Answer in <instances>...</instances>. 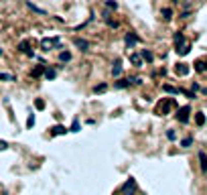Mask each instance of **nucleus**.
<instances>
[{
	"instance_id": "nucleus-1",
	"label": "nucleus",
	"mask_w": 207,
	"mask_h": 195,
	"mask_svg": "<svg viewBox=\"0 0 207 195\" xmlns=\"http://www.w3.org/2000/svg\"><path fill=\"white\" fill-rule=\"evenodd\" d=\"M189 114H191V108H189V106H183V108H179V112H177V120H179L181 124H187V122H189Z\"/></svg>"
},
{
	"instance_id": "nucleus-2",
	"label": "nucleus",
	"mask_w": 207,
	"mask_h": 195,
	"mask_svg": "<svg viewBox=\"0 0 207 195\" xmlns=\"http://www.w3.org/2000/svg\"><path fill=\"white\" fill-rule=\"evenodd\" d=\"M138 41H140V37H138L136 33H128V35L124 37V43H126V47H128V49H132Z\"/></svg>"
},
{
	"instance_id": "nucleus-3",
	"label": "nucleus",
	"mask_w": 207,
	"mask_h": 195,
	"mask_svg": "<svg viewBox=\"0 0 207 195\" xmlns=\"http://www.w3.org/2000/svg\"><path fill=\"white\" fill-rule=\"evenodd\" d=\"M67 132H69V128H65V126H61V124H57V126L51 128V134H53V136H63V134H67Z\"/></svg>"
},
{
	"instance_id": "nucleus-4",
	"label": "nucleus",
	"mask_w": 207,
	"mask_h": 195,
	"mask_svg": "<svg viewBox=\"0 0 207 195\" xmlns=\"http://www.w3.org/2000/svg\"><path fill=\"white\" fill-rule=\"evenodd\" d=\"M41 45H43V49H45V51H49L53 45H59V37H53V39H43Z\"/></svg>"
},
{
	"instance_id": "nucleus-5",
	"label": "nucleus",
	"mask_w": 207,
	"mask_h": 195,
	"mask_svg": "<svg viewBox=\"0 0 207 195\" xmlns=\"http://www.w3.org/2000/svg\"><path fill=\"white\" fill-rule=\"evenodd\" d=\"M73 45H75L77 49H81V51H87V49H89V41L79 39V37H75V39H73Z\"/></svg>"
},
{
	"instance_id": "nucleus-6",
	"label": "nucleus",
	"mask_w": 207,
	"mask_h": 195,
	"mask_svg": "<svg viewBox=\"0 0 207 195\" xmlns=\"http://www.w3.org/2000/svg\"><path fill=\"white\" fill-rule=\"evenodd\" d=\"M193 65H195V71H199V73L207 71V57H205V59H197Z\"/></svg>"
},
{
	"instance_id": "nucleus-7",
	"label": "nucleus",
	"mask_w": 207,
	"mask_h": 195,
	"mask_svg": "<svg viewBox=\"0 0 207 195\" xmlns=\"http://www.w3.org/2000/svg\"><path fill=\"white\" fill-rule=\"evenodd\" d=\"M134 187H136V181L130 177V179L126 181L124 185H122V191H124V193H132V191H134Z\"/></svg>"
},
{
	"instance_id": "nucleus-8",
	"label": "nucleus",
	"mask_w": 207,
	"mask_h": 195,
	"mask_svg": "<svg viewBox=\"0 0 207 195\" xmlns=\"http://www.w3.org/2000/svg\"><path fill=\"white\" fill-rule=\"evenodd\" d=\"M130 83H134V79H118V81H114V87L124 89V87H130Z\"/></svg>"
},
{
	"instance_id": "nucleus-9",
	"label": "nucleus",
	"mask_w": 207,
	"mask_h": 195,
	"mask_svg": "<svg viewBox=\"0 0 207 195\" xmlns=\"http://www.w3.org/2000/svg\"><path fill=\"white\" fill-rule=\"evenodd\" d=\"M185 45V35L183 33H175V49H181Z\"/></svg>"
},
{
	"instance_id": "nucleus-10",
	"label": "nucleus",
	"mask_w": 207,
	"mask_h": 195,
	"mask_svg": "<svg viewBox=\"0 0 207 195\" xmlns=\"http://www.w3.org/2000/svg\"><path fill=\"white\" fill-rule=\"evenodd\" d=\"M199 167H201L203 173H207V155L203 153V151L199 153Z\"/></svg>"
},
{
	"instance_id": "nucleus-11",
	"label": "nucleus",
	"mask_w": 207,
	"mask_h": 195,
	"mask_svg": "<svg viewBox=\"0 0 207 195\" xmlns=\"http://www.w3.org/2000/svg\"><path fill=\"white\" fill-rule=\"evenodd\" d=\"M175 71H177L179 75H187V73H189V65H185V63H177Z\"/></svg>"
},
{
	"instance_id": "nucleus-12",
	"label": "nucleus",
	"mask_w": 207,
	"mask_h": 195,
	"mask_svg": "<svg viewBox=\"0 0 207 195\" xmlns=\"http://www.w3.org/2000/svg\"><path fill=\"white\" fill-rule=\"evenodd\" d=\"M140 57H142L144 61H148V63H152V59H154V55H152L148 49H142V51H140Z\"/></svg>"
},
{
	"instance_id": "nucleus-13",
	"label": "nucleus",
	"mask_w": 207,
	"mask_h": 195,
	"mask_svg": "<svg viewBox=\"0 0 207 195\" xmlns=\"http://www.w3.org/2000/svg\"><path fill=\"white\" fill-rule=\"evenodd\" d=\"M112 75H114V77H120V75H122V63H120V61L114 63V67H112Z\"/></svg>"
},
{
	"instance_id": "nucleus-14",
	"label": "nucleus",
	"mask_w": 207,
	"mask_h": 195,
	"mask_svg": "<svg viewBox=\"0 0 207 195\" xmlns=\"http://www.w3.org/2000/svg\"><path fill=\"white\" fill-rule=\"evenodd\" d=\"M43 75H45V79H49V81H51V79H55V77H57V69H51V67H47Z\"/></svg>"
},
{
	"instance_id": "nucleus-15",
	"label": "nucleus",
	"mask_w": 207,
	"mask_h": 195,
	"mask_svg": "<svg viewBox=\"0 0 207 195\" xmlns=\"http://www.w3.org/2000/svg\"><path fill=\"white\" fill-rule=\"evenodd\" d=\"M71 57H73V55H71L69 51H61V53H59V61H61V63H67V61H71Z\"/></svg>"
},
{
	"instance_id": "nucleus-16",
	"label": "nucleus",
	"mask_w": 207,
	"mask_h": 195,
	"mask_svg": "<svg viewBox=\"0 0 207 195\" xmlns=\"http://www.w3.org/2000/svg\"><path fill=\"white\" fill-rule=\"evenodd\" d=\"M27 6L33 10V12H37V14H47V10H43V8H39L37 4H33V2H27Z\"/></svg>"
},
{
	"instance_id": "nucleus-17",
	"label": "nucleus",
	"mask_w": 207,
	"mask_h": 195,
	"mask_svg": "<svg viewBox=\"0 0 207 195\" xmlns=\"http://www.w3.org/2000/svg\"><path fill=\"white\" fill-rule=\"evenodd\" d=\"M130 61H132L134 67H142V59H140V55H130Z\"/></svg>"
},
{
	"instance_id": "nucleus-18",
	"label": "nucleus",
	"mask_w": 207,
	"mask_h": 195,
	"mask_svg": "<svg viewBox=\"0 0 207 195\" xmlns=\"http://www.w3.org/2000/svg\"><path fill=\"white\" fill-rule=\"evenodd\" d=\"M106 89H108V83H100V85H93L91 92H93V94H104Z\"/></svg>"
},
{
	"instance_id": "nucleus-19",
	"label": "nucleus",
	"mask_w": 207,
	"mask_h": 195,
	"mask_svg": "<svg viewBox=\"0 0 207 195\" xmlns=\"http://www.w3.org/2000/svg\"><path fill=\"white\" fill-rule=\"evenodd\" d=\"M43 73H45V67H43V65H37V67L31 71V75H33V77H39V75H43Z\"/></svg>"
},
{
	"instance_id": "nucleus-20",
	"label": "nucleus",
	"mask_w": 207,
	"mask_h": 195,
	"mask_svg": "<svg viewBox=\"0 0 207 195\" xmlns=\"http://www.w3.org/2000/svg\"><path fill=\"white\" fill-rule=\"evenodd\" d=\"M161 14H163V18H165V20H171V18H173V10H171V8H163V10H161Z\"/></svg>"
},
{
	"instance_id": "nucleus-21",
	"label": "nucleus",
	"mask_w": 207,
	"mask_h": 195,
	"mask_svg": "<svg viewBox=\"0 0 207 195\" xmlns=\"http://www.w3.org/2000/svg\"><path fill=\"white\" fill-rule=\"evenodd\" d=\"M189 51H191V45H189V43H185L181 49H177V53H179V55H187Z\"/></svg>"
},
{
	"instance_id": "nucleus-22",
	"label": "nucleus",
	"mask_w": 207,
	"mask_h": 195,
	"mask_svg": "<svg viewBox=\"0 0 207 195\" xmlns=\"http://www.w3.org/2000/svg\"><path fill=\"white\" fill-rule=\"evenodd\" d=\"M195 122H197L199 126H203V124H205V114H203V112H197V116H195Z\"/></svg>"
},
{
	"instance_id": "nucleus-23",
	"label": "nucleus",
	"mask_w": 207,
	"mask_h": 195,
	"mask_svg": "<svg viewBox=\"0 0 207 195\" xmlns=\"http://www.w3.org/2000/svg\"><path fill=\"white\" fill-rule=\"evenodd\" d=\"M79 128H81V124H79V120L75 118L73 124H71V128H69V132H79Z\"/></svg>"
},
{
	"instance_id": "nucleus-24",
	"label": "nucleus",
	"mask_w": 207,
	"mask_h": 195,
	"mask_svg": "<svg viewBox=\"0 0 207 195\" xmlns=\"http://www.w3.org/2000/svg\"><path fill=\"white\" fill-rule=\"evenodd\" d=\"M191 144H193V138H191V136H187V138L181 140V146H183V149H189Z\"/></svg>"
},
{
	"instance_id": "nucleus-25",
	"label": "nucleus",
	"mask_w": 207,
	"mask_h": 195,
	"mask_svg": "<svg viewBox=\"0 0 207 195\" xmlns=\"http://www.w3.org/2000/svg\"><path fill=\"white\" fill-rule=\"evenodd\" d=\"M0 81H16V77L10 73H0Z\"/></svg>"
},
{
	"instance_id": "nucleus-26",
	"label": "nucleus",
	"mask_w": 207,
	"mask_h": 195,
	"mask_svg": "<svg viewBox=\"0 0 207 195\" xmlns=\"http://www.w3.org/2000/svg\"><path fill=\"white\" fill-rule=\"evenodd\" d=\"M163 92H166V94H179V89L173 87V85H163Z\"/></svg>"
},
{
	"instance_id": "nucleus-27",
	"label": "nucleus",
	"mask_w": 207,
	"mask_h": 195,
	"mask_svg": "<svg viewBox=\"0 0 207 195\" xmlns=\"http://www.w3.org/2000/svg\"><path fill=\"white\" fill-rule=\"evenodd\" d=\"M106 6H108L110 10H116V8H118V2H116V0H106Z\"/></svg>"
},
{
	"instance_id": "nucleus-28",
	"label": "nucleus",
	"mask_w": 207,
	"mask_h": 195,
	"mask_svg": "<svg viewBox=\"0 0 207 195\" xmlns=\"http://www.w3.org/2000/svg\"><path fill=\"white\" fill-rule=\"evenodd\" d=\"M33 126H35V114H31L27 118V128H33Z\"/></svg>"
},
{
	"instance_id": "nucleus-29",
	"label": "nucleus",
	"mask_w": 207,
	"mask_h": 195,
	"mask_svg": "<svg viewBox=\"0 0 207 195\" xmlns=\"http://www.w3.org/2000/svg\"><path fill=\"white\" fill-rule=\"evenodd\" d=\"M166 138H168V140H175V138H177V132H175V130H166Z\"/></svg>"
},
{
	"instance_id": "nucleus-30",
	"label": "nucleus",
	"mask_w": 207,
	"mask_h": 195,
	"mask_svg": "<svg viewBox=\"0 0 207 195\" xmlns=\"http://www.w3.org/2000/svg\"><path fill=\"white\" fill-rule=\"evenodd\" d=\"M35 106H37V110H45V102H43V100H37Z\"/></svg>"
},
{
	"instance_id": "nucleus-31",
	"label": "nucleus",
	"mask_w": 207,
	"mask_h": 195,
	"mask_svg": "<svg viewBox=\"0 0 207 195\" xmlns=\"http://www.w3.org/2000/svg\"><path fill=\"white\" fill-rule=\"evenodd\" d=\"M106 23H108V27H112V29H118V23H116V20H110V18H106Z\"/></svg>"
},
{
	"instance_id": "nucleus-32",
	"label": "nucleus",
	"mask_w": 207,
	"mask_h": 195,
	"mask_svg": "<svg viewBox=\"0 0 207 195\" xmlns=\"http://www.w3.org/2000/svg\"><path fill=\"white\" fill-rule=\"evenodd\" d=\"M8 149V142L6 140H0V151H6Z\"/></svg>"
},
{
	"instance_id": "nucleus-33",
	"label": "nucleus",
	"mask_w": 207,
	"mask_h": 195,
	"mask_svg": "<svg viewBox=\"0 0 207 195\" xmlns=\"http://www.w3.org/2000/svg\"><path fill=\"white\" fill-rule=\"evenodd\" d=\"M203 94H207V87H203Z\"/></svg>"
}]
</instances>
